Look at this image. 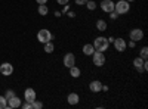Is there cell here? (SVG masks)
<instances>
[{
  "instance_id": "cell-1",
  "label": "cell",
  "mask_w": 148,
  "mask_h": 109,
  "mask_svg": "<svg viewBox=\"0 0 148 109\" xmlns=\"http://www.w3.org/2000/svg\"><path fill=\"white\" fill-rule=\"evenodd\" d=\"M92 44H93V47H95V50H98V52H105L108 47H110V43H108L107 37H102V35L96 37Z\"/></svg>"
},
{
  "instance_id": "cell-2",
  "label": "cell",
  "mask_w": 148,
  "mask_h": 109,
  "mask_svg": "<svg viewBox=\"0 0 148 109\" xmlns=\"http://www.w3.org/2000/svg\"><path fill=\"white\" fill-rule=\"evenodd\" d=\"M37 40H39L42 44H45L47 41H52L53 40V34L49 31V30H46V28H42L39 32H37Z\"/></svg>"
},
{
  "instance_id": "cell-3",
  "label": "cell",
  "mask_w": 148,
  "mask_h": 109,
  "mask_svg": "<svg viewBox=\"0 0 148 109\" xmlns=\"http://www.w3.org/2000/svg\"><path fill=\"white\" fill-rule=\"evenodd\" d=\"M114 10L117 12L119 15H125V14H127V12L130 10V3L127 2V0H120V2H117L114 5Z\"/></svg>"
},
{
  "instance_id": "cell-4",
  "label": "cell",
  "mask_w": 148,
  "mask_h": 109,
  "mask_svg": "<svg viewBox=\"0 0 148 109\" xmlns=\"http://www.w3.org/2000/svg\"><path fill=\"white\" fill-rule=\"evenodd\" d=\"M92 60H93V65H95V66H104L107 59H105L104 52H98V50H95L93 55H92Z\"/></svg>"
},
{
  "instance_id": "cell-5",
  "label": "cell",
  "mask_w": 148,
  "mask_h": 109,
  "mask_svg": "<svg viewBox=\"0 0 148 109\" xmlns=\"http://www.w3.org/2000/svg\"><path fill=\"white\" fill-rule=\"evenodd\" d=\"M129 37H130V40H133V41H141L142 39H144V31L141 30V28H133V30H130V32H129Z\"/></svg>"
},
{
  "instance_id": "cell-6",
  "label": "cell",
  "mask_w": 148,
  "mask_h": 109,
  "mask_svg": "<svg viewBox=\"0 0 148 109\" xmlns=\"http://www.w3.org/2000/svg\"><path fill=\"white\" fill-rule=\"evenodd\" d=\"M114 2L113 0H102V2L99 3V7L102 9V12H105V14H110V12L114 10Z\"/></svg>"
},
{
  "instance_id": "cell-7",
  "label": "cell",
  "mask_w": 148,
  "mask_h": 109,
  "mask_svg": "<svg viewBox=\"0 0 148 109\" xmlns=\"http://www.w3.org/2000/svg\"><path fill=\"white\" fill-rule=\"evenodd\" d=\"M113 44H114V49H116L117 52H125V50H126V47H127V43H126V40H125V39H121V37H119V39H114Z\"/></svg>"
},
{
  "instance_id": "cell-8",
  "label": "cell",
  "mask_w": 148,
  "mask_h": 109,
  "mask_svg": "<svg viewBox=\"0 0 148 109\" xmlns=\"http://www.w3.org/2000/svg\"><path fill=\"white\" fill-rule=\"evenodd\" d=\"M12 72H14V66H12V64L3 62L2 65H0V74H2V75L9 77V75H12Z\"/></svg>"
},
{
  "instance_id": "cell-9",
  "label": "cell",
  "mask_w": 148,
  "mask_h": 109,
  "mask_svg": "<svg viewBox=\"0 0 148 109\" xmlns=\"http://www.w3.org/2000/svg\"><path fill=\"white\" fill-rule=\"evenodd\" d=\"M62 64H64L65 68H71L73 65H76V56L68 52V53L64 56V59H62Z\"/></svg>"
},
{
  "instance_id": "cell-10",
  "label": "cell",
  "mask_w": 148,
  "mask_h": 109,
  "mask_svg": "<svg viewBox=\"0 0 148 109\" xmlns=\"http://www.w3.org/2000/svg\"><path fill=\"white\" fill-rule=\"evenodd\" d=\"M36 97H37V96H36V91H34L31 87L25 89V91H24V100L31 103V102H34V100H36Z\"/></svg>"
},
{
  "instance_id": "cell-11",
  "label": "cell",
  "mask_w": 148,
  "mask_h": 109,
  "mask_svg": "<svg viewBox=\"0 0 148 109\" xmlns=\"http://www.w3.org/2000/svg\"><path fill=\"white\" fill-rule=\"evenodd\" d=\"M89 89L92 93H99V91H102V83L99 80H93L89 84Z\"/></svg>"
},
{
  "instance_id": "cell-12",
  "label": "cell",
  "mask_w": 148,
  "mask_h": 109,
  "mask_svg": "<svg viewBox=\"0 0 148 109\" xmlns=\"http://www.w3.org/2000/svg\"><path fill=\"white\" fill-rule=\"evenodd\" d=\"M144 62H145V59H142L141 56L133 59V66H135V69H136L138 72H145L144 71Z\"/></svg>"
},
{
  "instance_id": "cell-13",
  "label": "cell",
  "mask_w": 148,
  "mask_h": 109,
  "mask_svg": "<svg viewBox=\"0 0 148 109\" xmlns=\"http://www.w3.org/2000/svg\"><path fill=\"white\" fill-rule=\"evenodd\" d=\"M67 102H68V105H71V106H74V105H77L79 102H80V96L77 94V93H68V96H67Z\"/></svg>"
},
{
  "instance_id": "cell-14",
  "label": "cell",
  "mask_w": 148,
  "mask_h": 109,
  "mask_svg": "<svg viewBox=\"0 0 148 109\" xmlns=\"http://www.w3.org/2000/svg\"><path fill=\"white\" fill-rule=\"evenodd\" d=\"M21 106V99L16 97V96H14V97H10L8 100V108L9 109H15V108H19Z\"/></svg>"
},
{
  "instance_id": "cell-15",
  "label": "cell",
  "mask_w": 148,
  "mask_h": 109,
  "mask_svg": "<svg viewBox=\"0 0 148 109\" xmlns=\"http://www.w3.org/2000/svg\"><path fill=\"white\" fill-rule=\"evenodd\" d=\"M93 52H95V47H93L92 43H88V44L83 46V53H84L86 56H92Z\"/></svg>"
},
{
  "instance_id": "cell-16",
  "label": "cell",
  "mask_w": 148,
  "mask_h": 109,
  "mask_svg": "<svg viewBox=\"0 0 148 109\" xmlns=\"http://www.w3.org/2000/svg\"><path fill=\"white\" fill-rule=\"evenodd\" d=\"M70 69V75L73 77V78H79L80 75H82V71H80V68L79 66H76V65H73L71 68H68Z\"/></svg>"
},
{
  "instance_id": "cell-17",
  "label": "cell",
  "mask_w": 148,
  "mask_h": 109,
  "mask_svg": "<svg viewBox=\"0 0 148 109\" xmlns=\"http://www.w3.org/2000/svg\"><path fill=\"white\" fill-rule=\"evenodd\" d=\"M107 28H108V25H107V22L104 19H98L96 21V30L98 31H105Z\"/></svg>"
},
{
  "instance_id": "cell-18",
  "label": "cell",
  "mask_w": 148,
  "mask_h": 109,
  "mask_svg": "<svg viewBox=\"0 0 148 109\" xmlns=\"http://www.w3.org/2000/svg\"><path fill=\"white\" fill-rule=\"evenodd\" d=\"M47 14H49V7H47V5H39V15L46 16Z\"/></svg>"
},
{
  "instance_id": "cell-19",
  "label": "cell",
  "mask_w": 148,
  "mask_h": 109,
  "mask_svg": "<svg viewBox=\"0 0 148 109\" xmlns=\"http://www.w3.org/2000/svg\"><path fill=\"white\" fill-rule=\"evenodd\" d=\"M43 46H45V52H46V53H52V52L55 50V46H53L52 41H47V43H45Z\"/></svg>"
},
{
  "instance_id": "cell-20",
  "label": "cell",
  "mask_w": 148,
  "mask_h": 109,
  "mask_svg": "<svg viewBox=\"0 0 148 109\" xmlns=\"http://www.w3.org/2000/svg\"><path fill=\"white\" fill-rule=\"evenodd\" d=\"M0 109H8V99L5 96H0Z\"/></svg>"
},
{
  "instance_id": "cell-21",
  "label": "cell",
  "mask_w": 148,
  "mask_h": 109,
  "mask_svg": "<svg viewBox=\"0 0 148 109\" xmlns=\"http://www.w3.org/2000/svg\"><path fill=\"white\" fill-rule=\"evenodd\" d=\"M84 6H86V7H88L89 10H95V9L98 7V5H96V3L93 2V0H88V3H86Z\"/></svg>"
},
{
  "instance_id": "cell-22",
  "label": "cell",
  "mask_w": 148,
  "mask_h": 109,
  "mask_svg": "<svg viewBox=\"0 0 148 109\" xmlns=\"http://www.w3.org/2000/svg\"><path fill=\"white\" fill-rule=\"evenodd\" d=\"M43 108V103L42 102H39V100H34V102H31V109H42Z\"/></svg>"
},
{
  "instance_id": "cell-23",
  "label": "cell",
  "mask_w": 148,
  "mask_h": 109,
  "mask_svg": "<svg viewBox=\"0 0 148 109\" xmlns=\"http://www.w3.org/2000/svg\"><path fill=\"white\" fill-rule=\"evenodd\" d=\"M139 56H141L142 59H147V58H148V47H147V46H144L142 49H141V53H139Z\"/></svg>"
},
{
  "instance_id": "cell-24",
  "label": "cell",
  "mask_w": 148,
  "mask_h": 109,
  "mask_svg": "<svg viewBox=\"0 0 148 109\" xmlns=\"http://www.w3.org/2000/svg\"><path fill=\"white\" fill-rule=\"evenodd\" d=\"M14 96H15V93H14V90H8L6 93H5V97L9 100L10 97H14Z\"/></svg>"
},
{
  "instance_id": "cell-25",
  "label": "cell",
  "mask_w": 148,
  "mask_h": 109,
  "mask_svg": "<svg viewBox=\"0 0 148 109\" xmlns=\"http://www.w3.org/2000/svg\"><path fill=\"white\" fill-rule=\"evenodd\" d=\"M74 2H76L77 6H84L86 3H88V0H74Z\"/></svg>"
},
{
  "instance_id": "cell-26",
  "label": "cell",
  "mask_w": 148,
  "mask_h": 109,
  "mask_svg": "<svg viewBox=\"0 0 148 109\" xmlns=\"http://www.w3.org/2000/svg\"><path fill=\"white\" fill-rule=\"evenodd\" d=\"M110 18H111V19H117V18H119V14H117L116 10H113V12H110Z\"/></svg>"
},
{
  "instance_id": "cell-27",
  "label": "cell",
  "mask_w": 148,
  "mask_h": 109,
  "mask_svg": "<svg viewBox=\"0 0 148 109\" xmlns=\"http://www.w3.org/2000/svg\"><path fill=\"white\" fill-rule=\"evenodd\" d=\"M21 108H22V109H31V103H30V102L21 103Z\"/></svg>"
},
{
  "instance_id": "cell-28",
  "label": "cell",
  "mask_w": 148,
  "mask_h": 109,
  "mask_svg": "<svg viewBox=\"0 0 148 109\" xmlns=\"http://www.w3.org/2000/svg\"><path fill=\"white\" fill-rule=\"evenodd\" d=\"M56 3L64 6V5H68V3H70V0H56Z\"/></svg>"
},
{
  "instance_id": "cell-29",
  "label": "cell",
  "mask_w": 148,
  "mask_h": 109,
  "mask_svg": "<svg viewBox=\"0 0 148 109\" xmlns=\"http://www.w3.org/2000/svg\"><path fill=\"white\" fill-rule=\"evenodd\" d=\"M70 10V5H64L62 10H61V14H67V12Z\"/></svg>"
},
{
  "instance_id": "cell-30",
  "label": "cell",
  "mask_w": 148,
  "mask_h": 109,
  "mask_svg": "<svg viewBox=\"0 0 148 109\" xmlns=\"http://www.w3.org/2000/svg\"><path fill=\"white\" fill-rule=\"evenodd\" d=\"M67 15H68V18H76V12L68 10V12H67Z\"/></svg>"
},
{
  "instance_id": "cell-31",
  "label": "cell",
  "mask_w": 148,
  "mask_h": 109,
  "mask_svg": "<svg viewBox=\"0 0 148 109\" xmlns=\"http://www.w3.org/2000/svg\"><path fill=\"white\" fill-rule=\"evenodd\" d=\"M127 46H129V47H130V49H133V47H135V46H136V41H133V40H130V41H129V44H127Z\"/></svg>"
},
{
  "instance_id": "cell-32",
  "label": "cell",
  "mask_w": 148,
  "mask_h": 109,
  "mask_svg": "<svg viewBox=\"0 0 148 109\" xmlns=\"http://www.w3.org/2000/svg\"><path fill=\"white\" fill-rule=\"evenodd\" d=\"M36 2L39 3V5H46V3H47V0H36Z\"/></svg>"
},
{
  "instance_id": "cell-33",
  "label": "cell",
  "mask_w": 148,
  "mask_h": 109,
  "mask_svg": "<svg viewBox=\"0 0 148 109\" xmlns=\"http://www.w3.org/2000/svg\"><path fill=\"white\" fill-rule=\"evenodd\" d=\"M102 91H108V86H104L102 84Z\"/></svg>"
},
{
  "instance_id": "cell-34",
  "label": "cell",
  "mask_w": 148,
  "mask_h": 109,
  "mask_svg": "<svg viewBox=\"0 0 148 109\" xmlns=\"http://www.w3.org/2000/svg\"><path fill=\"white\" fill-rule=\"evenodd\" d=\"M61 15H62V14H61V12H55V16H56V18H59Z\"/></svg>"
},
{
  "instance_id": "cell-35",
  "label": "cell",
  "mask_w": 148,
  "mask_h": 109,
  "mask_svg": "<svg viewBox=\"0 0 148 109\" xmlns=\"http://www.w3.org/2000/svg\"><path fill=\"white\" fill-rule=\"evenodd\" d=\"M127 2H129V3H130V2H133V0H127Z\"/></svg>"
}]
</instances>
